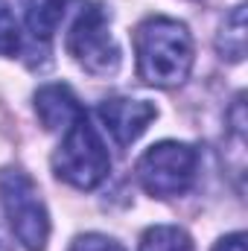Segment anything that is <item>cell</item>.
I'll list each match as a JSON object with an SVG mask.
<instances>
[{
	"mask_svg": "<svg viewBox=\"0 0 248 251\" xmlns=\"http://www.w3.org/2000/svg\"><path fill=\"white\" fill-rule=\"evenodd\" d=\"M137 73L146 85L175 88L190 76L193 38L184 24L173 18H149L134 32Z\"/></svg>",
	"mask_w": 248,
	"mask_h": 251,
	"instance_id": "6da1fadb",
	"label": "cell"
},
{
	"mask_svg": "<svg viewBox=\"0 0 248 251\" xmlns=\"http://www.w3.org/2000/svg\"><path fill=\"white\" fill-rule=\"evenodd\" d=\"M0 204L6 210V219H9L18 243L26 251H44L47 237H50L47 207L38 196L35 181L24 170H18V167L0 170Z\"/></svg>",
	"mask_w": 248,
	"mask_h": 251,
	"instance_id": "7a4b0ae2",
	"label": "cell"
},
{
	"mask_svg": "<svg viewBox=\"0 0 248 251\" xmlns=\"http://www.w3.org/2000/svg\"><path fill=\"white\" fill-rule=\"evenodd\" d=\"M53 167L62 181L79 190H94L97 184L105 181L111 170V158L97 128L88 123V114H82L70 128H64L62 146L53 158Z\"/></svg>",
	"mask_w": 248,
	"mask_h": 251,
	"instance_id": "3957f363",
	"label": "cell"
},
{
	"mask_svg": "<svg viewBox=\"0 0 248 251\" xmlns=\"http://www.w3.org/2000/svg\"><path fill=\"white\" fill-rule=\"evenodd\" d=\"M196 167H198V155L190 143L164 140L146 149V155L137 161V178L146 193L158 199H173L193 187Z\"/></svg>",
	"mask_w": 248,
	"mask_h": 251,
	"instance_id": "277c9868",
	"label": "cell"
},
{
	"mask_svg": "<svg viewBox=\"0 0 248 251\" xmlns=\"http://www.w3.org/2000/svg\"><path fill=\"white\" fill-rule=\"evenodd\" d=\"M67 50L94 76H108L120 67V50L108 29V15L102 6L91 3L79 12L67 32Z\"/></svg>",
	"mask_w": 248,
	"mask_h": 251,
	"instance_id": "5b68a950",
	"label": "cell"
},
{
	"mask_svg": "<svg viewBox=\"0 0 248 251\" xmlns=\"http://www.w3.org/2000/svg\"><path fill=\"white\" fill-rule=\"evenodd\" d=\"M155 105L146 100H128V97H111L99 105V117L105 128L111 131V137L117 140V146H128L131 140H137L146 126L155 120Z\"/></svg>",
	"mask_w": 248,
	"mask_h": 251,
	"instance_id": "8992f818",
	"label": "cell"
},
{
	"mask_svg": "<svg viewBox=\"0 0 248 251\" xmlns=\"http://www.w3.org/2000/svg\"><path fill=\"white\" fill-rule=\"evenodd\" d=\"M35 111L38 120L44 123L47 131H64L76 123L85 111L79 105V100L73 97V91L67 85H47L35 94Z\"/></svg>",
	"mask_w": 248,
	"mask_h": 251,
	"instance_id": "52a82bcc",
	"label": "cell"
},
{
	"mask_svg": "<svg viewBox=\"0 0 248 251\" xmlns=\"http://www.w3.org/2000/svg\"><path fill=\"white\" fill-rule=\"evenodd\" d=\"M26 6V26L35 41H50L56 26L62 24L67 0H24Z\"/></svg>",
	"mask_w": 248,
	"mask_h": 251,
	"instance_id": "ba28073f",
	"label": "cell"
},
{
	"mask_svg": "<svg viewBox=\"0 0 248 251\" xmlns=\"http://www.w3.org/2000/svg\"><path fill=\"white\" fill-rule=\"evenodd\" d=\"M216 50L228 62H243V56H246V6H234L231 15L222 21Z\"/></svg>",
	"mask_w": 248,
	"mask_h": 251,
	"instance_id": "9c48e42d",
	"label": "cell"
},
{
	"mask_svg": "<svg viewBox=\"0 0 248 251\" xmlns=\"http://www.w3.org/2000/svg\"><path fill=\"white\" fill-rule=\"evenodd\" d=\"M140 251H193V240L175 225H158L143 234Z\"/></svg>",
	"mask_w": 248,
	"mask_h": 251,
	"instance_id": "30bf717a",
	"label": "cell"
},
{
	"mask_svg": "<svg viewBox=\"0 0 248 251\" xmlns=\"http://www.w3.org/2000/svg\"><path fill=\"white\" fill-rule=\"evenodd\" d=\"M21 50V32H18V21L9 9L6 0H0V56H15Z\"/></svg>",
	"mask_w": 248,
	"mask_h": 251,
	"instance_id": "8fae6325",
	"label": "cell"
},
{
	"mask_svg": "<svg viewBox=\"0 0 248 251\" xmlns=\"http://www.w3.org/2000/svg\"><path fill=\"white\" fill-rule=\"evenodd\" d=\"M70 251H123V246L102 237V234H82V237L73 240Z\"/></svg>",
	"mask_w": 248,
	"mask_h": 251,
	"instance_id": "7c38bea8",
	"label": "cell"
},
{
	"mask_svg": "<svg viewBox=\"0 0 248 251\" xmlns=\"http://www.w3.org/2000/svg\"><path fill=\"white\" fill-rule=\"evenodd\" d=\"M213 251H246V234H231V237L219 240Z\"/></svg>",
	"mask_w": 248,
	"mask_h": 251,
	"instance_id": "4fadbf2b",
	"label": "cell"
},
{
	"mask_svg": "<svg viewBox=\"0 0 248 251\" xmlns=\"http://www.w3.org/2000/svg\"><path fill=\"white\" fill-rule=\"evenodd\" d=\"M0 251H9V243H6V237H3V231H0Z\"/></svg>",
	"mask_w": 248,
	"mask_h": 251,
	"instance_id": "5bb4252c",
	"label": "cell"
}]
</instances>
